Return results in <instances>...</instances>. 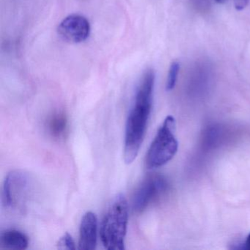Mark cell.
Wrapping results in <instances>:
<instances>
[{"mask_svg":"<svg viewBox=\"0 0 250 250\" xmlns=\"http://www.w3.org/2000/svg\"><path fill=\"white\" fill-rule=\"evenodd\" d=\"M155 79L153 69L148 68L145 71L127 118L124 154V161L127 165L135 160L144 140L153 105Z\"/></svg>","mask_w":250,"mask_h":250,"instance_id":"1","label":"cell"},{"mask_svg":"<svg viewBox=\"0 0 250 250\" xmlns=\"http://www.w3.org/2000/svg\"><path fill=\"white\" fill-rule=\"evenodd\" d=\"M128 206L123 194H117L109 204L101 227V239L109 250H125Z\"/></svg>","mask_w":250,"mask_h":250,"instance_id":"2","label":"cell"},{"mask_svg":"<svg viewBox=\"0 0 250 250\" xmlns=\"http://www.w3.org/2000/svg\"><path fill=\"white\" fill-rule=\"evenodd\" d=\"M175 131V118L169 115L165 118L149 147L146 158L147 169L164 166L176 154L178 143Z\"/></svg>","mask_w":250,"mask_h":250,"instance_id":"3","label":"cell"},{"mask_svg":"<svg viewBox=\"0 0 250 250\" xmlns=\"http://www.w3.org/2000/svg\"><path fill=\"white\" fill-rule=\"evenodd\" d=\"M30 177L27 172L17 169L9 172L4 182V206L10 209H17L22 206L30 192Z\"/></svg>","mask_w":250,"mask_h":250,"instance_id":"4","label":"cell"},{"mask_svg":"<svg viewBox=\"0 0 250 250\" xmlns=\"http://www.w3.org/2000/svg\"><path fill=\"white\" fill-rule=\"evenodd\" d=\"M167 187L166 180L161 175L147 177L135 191L133 197L132 207L134 211L142 212L160 195Z\"/></svg>","mask_w":250,"mask_h":250,"instance_id":"5","label":"cell"},{"mask_svg":"<svg viewBox=\"0 0 250 250\" xmlns=\"http://www.w3.org/2000/svg\"><path fill=\"white\" fill-rule=\"evenodd\" d=\"M90 21L84 16L71 14L65 17L58 27L59 36L65 42L80 43L85 42L90 35Z\"/></svg>","mask_w":250,"mask_h":250,"instance_id":"6","label":"cell"},{"mask_svg":"<svg viewBox=\"0 0 250 250\" xmlns=\"http://www.w3.org/2000/svg\"><path fill=\"white\" fill-rule=\"evenodd\" d=\"M98 219L96 214L88 211L83 216L80 228L79 250H93L97 244Z\"/></svg>","mask_w":250,"mask_h":250,"instance_id":"7","label":"cell"},{"mask_svg":"<svg viewBox=\"0 0 250 250\" xmlns=\"http://www.w3.org/2000/svg\"><path fill=\"white\" fill-rule=\"evenodd\" d=\"M28 238L17 229H7L0 235V247L6 250H22L28 247Z\"/></svg>","mask_w":250,"mask_h":250,"instance_id":"8","label":"cell"},{"mask_svg":"<svg viewBox=\"0 0 250 250\" xmlns=\"http://www.w3.org/2000/svg\"><path fill=\"white\" fill-rule=\"evenodd\" d=\"M68 128V118L62 112H55L49 117L47 128L49 134L55 138H61L65 134Z\"/></svg>","mask_w":250,"mask_h":250,"instance_id":"9","label":"cell"},{"mask_svg":"<svg viewBox=\"0 0 250 250\" xmlns=\"http://www.w3.org/2000/svg\"><path fill=\"white\" fill-rule=\"evenodd\" d=\"M179 71L180 64L177 61H174V62L171 63L169 71H168L167 79L166 83L167 91H171V90H173L175 84H176Z\"/></svg>","mask_w":250,"mask_h":250,"instance_id":"10","label":"cell"},{"mask_svg":"<svg viewBox=\"0 0 250 250\" xmlns=\"http://www.w3.org/2000/svg\"><path fill=\"white\" fill-rule=\"evenodd\" d=\"M57 245H58V249H61V250H74L76 249L74 239L68 232L64 234L61 237Z\"/></svg>","mask_w":250,"mask_h":250,"instance_id":"11","label":"cell"},{"mask_svg":"<svg viewBox=\"0 0 250 250\" xmlns=\"http://www.w3.org/2000/svg\"><path fill=\"white\" fill-rule=\"evenodd\" d=\"M249 0H234V5L237 11H242L248 5Z\"/></svg>","mask_w":250,"mask_h":250,"instance_id":"12","label":"cell"},{"mask_svg":"<svg viewBox=\"0 0 250 250\" xmlns=\"http://www.w3.org/2000/svg\"><path fill=\"white\" fill-rule=\"evenodd\" d=\"M238 249L250 250V233L247 235V238H246L245 241H244L243 244H241V246L238 247Z\"/></svg>","mask_w":250,"mask_h":250,"instance_id":"13","label":"cell"},{"mask_svg":"<svg viewBox=\"0 0 250 250\" xmlns=\"http://www.w3.org/2000/svg\"><path fill=\"white\" fill-rule=\"evenodd\" d=\"M216 2L219 4H224L228 2V0H216Z\"/></svg>","mask_w":250,"mask_h":250,"instance_id":"14","label":"cell"}]
</instances>
